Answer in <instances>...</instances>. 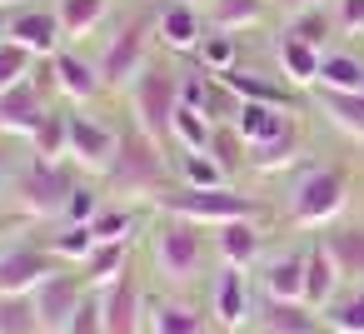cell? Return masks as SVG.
<instances>
[{"label": "cell", "instance_id": "6da1fadb", "mask_svg": "<svg viewBox=\"0 0 364 334\" xmlns=\"http://www.w3.org/2000/svg\"><path fill=\"white\" fill-rule=\"evenodd\" d=\"M105 200H145L160 205L175 190V150L160 145L150 130H140L130 115H120V145H115V165L105 170Z\"/></svg>", "mask_w": 364, "mask_h": 334}, {"label": "cell", "instance_id": "7a4b0ae2", "mask_svg": "<svg viewBox=\"0 0 364 334\" xmlns=\"http://www.w3.org/2000/svg\"><path fill=\"white\" fill-rule=\"evenodd\" d=\"M145 254H150V269L165 289H190V284L205 279V264H210L215 244H210L205 225L155 210V220L145 230Z\"/></svg>", "mask_w": 364, "mask_h": 334}, {"label": "cell", "instance_id": "3957f363", "mask_svg": "<svg viewBox=\"0 0 364 334\" xmlns=\"http://www.w3.org/2000/svg\"><path fill=\"white\" fill-rule=\"evenodd\" d=\"M85 175L70 160H41V155L26 150L21 165H16V175H11V185L0 190V200H6V210H16L31 230L36 225H60L65 200H70V190Z\"/></svg>", "mask_w": 364, "mask_h": 334}, {"label": "cell", "instance_id": "277c9868", "mask_svg": "<svg viewBox=\"0 0 364 334\" xmlns=\"http://www.w3.org/2000/svg\"><path fill=\"white\" fill-rule=\"evenodd\" d=\"M155 45H160V36H155V16H150V11L125 16V21L105 36V45H100V55H95L105 90L125 95V90H130V80L155 60Z\"/></svg>", "mask_w": 364, "mask_h": 334}, {"label": "cell", "instance_id": "5b68a950", "mask_svg": "<svg viewBox=\"0 0 364 334\" xmlns=\"http://www.w3.org/2000/svg\"><path fill=\"white\" fill-rule=\"evenodd\" d=\"M180 80H185V70H175L170 60H150L135 80H130V90H125V115L140 125V130H150L160 145H170V120H175V110H180Z\"/></svg>", "mask_w": 364, "mask_h": 334}, {"label": "cell", "instance_id": "8992f818", "mask_svg": "<svg viewBox=\"0 0 364 334\" xmlns=\"http://www.w3.org/2000/svg\"><path fill=\"white\" fill-rule=\"evenodd\" d=\"M155 210H165V215H180V220H195V225H205V230H215V225H230V220H259L264 215V205L255 200V195H245V190H235V185H210V190H190V185H175Z\"/></svg>", "mask_w": 364, "mask_h": 334}, {"label": "cell", "instance_id": "52a82bcc", "mask_svg": "<svg viewBox=\"0 0 364 334\" xmlns=\"http://www.w3.org/2000/svg\"><path fill=\"white\" fill-rule=\"evenodd\" d=\"M349 205V175L339 165H314L289 190V220L299 230H329Z\"/></svg>", "mask_w": 364, "mask_h": 334}, {"label": "cell", "instance_id": "ba28073f", "mask_svg": "<svg viewBox=\"0 0 364 334\" xmlns=\"http://www.w3.org/2000/svg\"><path fill=\"white\" fill-rule=\"evenodd\" d=\"M115 145H120V120H100L90 115V105H70V140H65V160L85 175V180H105V170L115 165Z\"/></svg>", "mask_w": 364, "mask_h": 334}, {"label": "cell", "instance_id": "9c48e42d", "mask_svg": "<svg viewBox=\"0 0 364 334\" xmlns=\"http://www.w3.org/2000/svg\"><path fill=\"white\" fill-rule=\"evenodd\" d=\"M55 269H60V259L46 249V239L16 235L0 244V294H36Z\"/></svg>", "mask_w": 364, "mask_h": 334}, {"label": "cell", "instance_id": "30bf717a", "mask_svg": "<svg viewBox=\"0 0 364 334\" xmlns=\"http://www.w3.org/2000/svg\"><path fill=\"white\" fill-rule=\"evenodd\" d=\"M255 309H259V299H255L250 269H240V264H220V269L210 274V319H215V329L240 334V329L255 324Z\"/></svg>", "mask_w": 364, "mask_h": 334}, {"label": "cell", "instance_id": "8fae6325", "mask_svg": "<svg viewBox=\"0 0 364 334\" xmlns=\"http://www.w3.org/2000/svg\"><path fill=\"white\" fill-rule=\"evenodd\" d=\"M46 70H50V90H55V100H65V105H95L100 95H110L105 80H100L95 55H85L80 45H60V50L46 60Z\"/></svg>", "mask_w": 364, "mask_h": 334}, {"label": "cell", "instance_id": "7c38bea8", "mask_svg": "<svg viewBox=\"0 0 364 334\" xmlns=\"http://www.w3.org/2000/svg\"><path fill=\"white\" fill-rule=\"evenodd\" d=\"M90 294V279L75 269V264H60L41 289H36V314H41V334H65L75 309L85 304Z\"/></svg>", "mask_w": 364, "mask_h": 334}, {"label": "cell", "instance_id": "4fadbf2b", "mask_svg": "<svg viewBox=\"0 0 364 334\" xmlns=\"http://www.w3.org/2000/svg\"><path fill=\"white\" fill-rule=\"evenodd\" d=\"M50 105H60V100H55L36 75L21 80V85H11V90H0V135L16 140V145H26V140L41 130V120L50 115Z\"/></svg>", "mask_w": 364, "mask_h": 334}, {"label": "cell", "instance_id": "5bb4252c", "mask_svg": "<svg viewBox=\"0 0 364 334\" xmlns=\"http://www.w3.org/2000/svg\"><path fill=\"white\" fill-rule=\"evenodd\" d=\"M145 279L140 269L130 264L125 274H115L105 289H100V304H105V334H145Z\"/></svg>", "mask_w": 364, "mask_h": 334}, {"label": "cell", "instance_id": "9a60e30c", "mask_svg": "<svg viewBox=\"0 0 364 334\" xmlns=\"http://www.w3.org/2000/svg\"><path fill=\"white\" fill-rule=\"evenodd\" d=\"M210 314L195 304V299H185V289H150V299H145V334H210Z\"/></svg>", "mask_w": 364, "mask_h": 334}, {"label": "cell", "instance_id": "2e32d148", "mask_svg": "<svg viewBox=\"0 0 364 334\" xmlns=\"http://www.w3.org/2000/svg\"><path fill=\"white\" fill-rule=\"evenodd\" d=\"M11 41L26 45L36 60H50L60 45H65V26L55 16V0L50 6H36V0H26V6L11 11Z\"/></svg>", "mask_w": 364, "mask_h": 334}, {"label": "cell", "instance_id": "e0dca14e", "mask_svg": "<svg viewBox=\"0 0 364 334\" xmlns=\"http://www.w3.org/2000/svg\"><path fill=\"white\" fill-rule=\"evenodd\" d=\"M205 31L210 26H205V11L195 0H165L155 11V36H160V50H170V55H195Z\"/></svg>", "mask_w": 364, "mask_h": 334}, {"label": "cell", "instance_id": "ac0fdd59", "mask_svg": "<svg viewBox=\"0 0 364 334\" xmlns=\"http://www.w3.org/2000/svg\"><path fill=\"white\" fill-rule=\"evenodd\" d=\"M255 334H329L324 309L304 304V299H264L255 309Z\"/></svg>", "mask_w": 364, "mask_h": 334}, {"label": "cell", "instance_id": "d6986e66", "mask_svg": "<svg viewBox=\"0 0 364 334\" xmlns=\"http://www.w3.org/2000/svg\"><path fill=\"white\" fill-rule=\"evenodd\" d=\"M200 11H205V26H210V31L245 36V31H255V26H264V21H269L274 0H205Z\"/></svg>", "mask_w": 364, "mask_h": 334}, {"label": "cell", "instance_id": "ffe728a7", "mask_svg": "<svg viewBox=\"0 0 364 334\" xmlns=\"http://www.w3.org/2000/svg\"><path fill=\"white\" fill-rule=\"evenodd\" d=\"M210 244H215V259L220 264H240V269H250L255 259H259V225L255 220H230V225H215L210 230Z\"/></svg>", "mask_w": 364, "mask_h": 334}, {"label": "cell", "instance_id": "44dd1931", "mask_svg": "<svg viewBox=\"0 0 364 334\" xmlns=\"http://www.w3.org/2000/svg\"><path fill=\"white\" fill-rule=\"evenodd\" d=\"M319 60H324V50L304 45V41H294V36H279V45H274L279 80L294 85V90H314V80H319Z\"/></svg>", "mask_w": 364, "mask_h": 334}, {"label": "cell", "instance_id": "7402d4cb", "mask_svg": "<svg viewBox=\"0 0 364 334\" xmlns=\"http://www.w3.org/2000/svg\"><path fill=\"white\" fill-rule=\"evenodd\" d=\"M339 284H344V274H339V264L329 259V249H324V239H314L309 249H304V304H314V309H324L334 294H339Z\"/></svg>", "mask_w": 364, "mask_h": 334}, {"label": "cell", "instance_id": "603a6c76", "mask_svg": "<svg viewBox=\"0 0 364 334\" xmlns=\"http://www.w3.org/2000/svg\"><path fill=\"white\" fill-rule=\"evenodd\" d=\"M115 11V0H55V16L65 26V45H80L90 41Z\"/></svg>", "mask_w": 364, "mask_h": 334}, {"label": "cell", "instance_id": "cb8c5ba5", "mask_svg": "<svg viewBox=\"0 0 364 334\" xmlns=\"http://www.w3.org/2000/svg\"><path fill=\"white\" fill-rule=\"evenodd\" d=\"M259 294L264 299H304V249L274 254L259 274Z\"/></svg>", "mask_w": 364, "mask_h": 334}, {"label": "cell", "instance_id": "d4e9b609", "mask_svg": "<svg viewBox=\"0 0 364 334\" xmlns=\"http://www.w3.org/2000/svg\"><path fill=\"white\" fill-rule=\"evenodd\" d=\"M135 264V239H100L90 249V259L80 264V274L90 279V289H105L115 274H125Z\"/></svg>", "mask_w": 364, "mask_h": 334}, {"label": "cell", "instance_id": "484cf974", "mask_svg": "<svg viewBox=\"0 0 364 334\" xmlns=\"http://www.w3.org/2000/svg\"><path fill=\"white\" fill-rule=\"evenodd\" d=\"M240 100H259V105H284V110H294V85H284V80H269V75H255V70H245V65H235V70H225L220 75Z\"/></svg>", "mask_w": 364, "mask_h": 334}, {"label": "cell", "instance_id": "4316f807", "mask_svg": "<svg viewBox=\"0 0 364 334\" xmlns=\"http://www.w3.org/2000/svg\"><path fill=\"white\" fill-rule=\"evenodd\" d=\"M294 160H299V125H294V120H289L279 135L250 145V170H255V175H279V170H289Z\"/></svg>", "mask_w": 364, "mask_h": 334}, {"label": "cell", "instance_id": "83f0119b", "mask_svg": "<svg viewBox=\"0 0 364 334\" xmlns=\"http://www.w3.org/2000/svg\"><path fill=\"white\" fill-rule=\"evenodd\" d=\"M314 100H319V110H324V120L334 130H344L349 140L364 145V90L359 95H349V90H314Z\"/></svg>", "mask_w": 364, "mask_h": 334}, {"label": "cell", "instance_id": "f1b7e54d", "mask_svg": "<svg viewBox=\"0 0 364 334\" xmlns=\"http://www.w3.org/2000/svg\"><path fill=\"white\" fill-rule=\"evenodd\" d=\"M289 120H294V110H284V105H259V100H245V105H240V115H235V130L245 135V145H259V140L279 135Z\"/></svg>", "mask_w": 364, "mask_h": 334}, {"label": "cell", "instance_id": "f546056e", "mask_svg": "<svg viewBox=\"0 0 364 334\" xmlns=\"http://www.w3.org/2000/svg\"><path fill=\"white\" fill-rule=\"evenodd\" d=\"M319 239L344 279H364V225H339V230H324Z\"/></svg>", "mask_w": 364, "mask_h": 334}, {"label": "cell", "instance_id": "4dcf8cb0", "mask_svg": "<svg viewBox=\"0 0 364 334\" xmlns=\"http://www.w3.org/2000/svg\"><path fill=\"white\" fill-rule=\"evenodd\" d=\"M175 185L210 190V185H230V175L210 150H175Z\"/></svg>", "mask_w": 364, "mask_h": 334}, {"label": "cell", "instance_id": "1f68e13d", "mask_svg": "<svg viewBox=\"0 0 364 334\" xmlns=\"http://www.w3.org/2000/svg\"><path fill=\"white\" fill-rule=\"evenodd\" d=\"M41 239H46V249H50L60 264H75V269H80V264L90 259V249L100 244V239L90 235V225H50Z\"/></svg>", "mask_w": 364, "mask_h": 334}, {"label": "cell", "instance_id": "d6a6232c", "mask_svg": "<svg viewBox=\"0 0 364 334\" xmlns=\"http://www.w3.org/2000/svg\"><path fill=\"white\" fill-rule=\"evenodd\" d=\"M314 90H349V95H359L364 90V60L349 55V50H324Z\"/></svg>", "mask_w": 364, "mask_h": 334}, {"label": "cell", "instance_id": "836d02e7", "mask_svg": "<svg viewBox=\"0 0 364 334\" xmlns=\"http://www.w3.org/2000/svg\"><path fill=\"white\" fill-rule=\"evenodd\" d=\"M65 140H70V105L60 100V105H50V115L41 120V130L26 140V150L41 155V160H65Z\"/></svg>", "mask_w": 364, "mask_h": 334}, {"label": "cell", "instance_id": "e575fe53", "mask_svg": "<svg viewBox=\"0 0 364 334\" xmlns=\"http://www.w3.org/2000/svg\"><path fill=\"white\" fill-rule=\"evenodd\" d=\"M334 31H339V21H334V6H314V11H299V16H289V26H284V36H294V41L314 45V50H329Z\"/></svg>", "mask_w": 364, "mask_h": 334}, {"label": "cell", "instance_id": "d590c367", "mask_svg": "<svg viewBox=\"0 0 364 334\" xmlns=\"http://www.w3.org/2000/svg\"><path fill=\"white\" fill-rule=\"evenodd\" d=\"M210 135H215V120L195 105H180L175 120H170V150H210Z\"/></svg>", "mask_w": 364, "mask_h": 334}, {"label": "cell", "instance_id": "8d00e7d4", "mask_svg": "<svg viewBox=\"0 0 364 334\" xmlns=\"http://www.w3.org/2000/svg\"><path fill=\"white\" fill-rule=\"evenodd\" d=\"M195 65L205 75H225L240 65V36H225V31H205L200 50H195Z\"/></svg>", "mask_w": 364, "mask_h": 334}, {"label": "cell", "instance_id": "74e56055", "mask_svg": "<svg viewBox=\"0 0 364 334\" xmlns=\"http://www.w3.org/2000/svg\"><path fill=\"white\" fill-rule=\"evenodd\" d=\"M135 225H140L135 205L105 200V205L95 210V220H90V235H95V239H135Z\"/></svg>", "mask_w": 364, "mask_h": 334}, {"label": "cell", "instance_id": "f35d334b", "mask_svg": "<svg viewBox=\"0 0 364 334\" xmlns=\"http://www.w3.org/2000/svg\"><path fill=\"white\" fill-rule=\"evenodd\" d=\"M0 334H41L36 294H0Z\"/></svg>", "mask_w": 364, "mask_h": 334}, {"label": "cell", "instance_id": "ab89813d", "mask_svg": "<svg viewBox=\"0 0 364 334\" xmlns=\"http://www.w3.org/2000/svg\"><path fill=\"white\" fill-rule=\"evenodd\" d=\"M324 324L334 334H364V289H349V294H334L324 304Z\"/></svg>", "mask_w": 364, "mask_h": 334}, {"label": "cell", "instance_id": "60d3db41", "mask_svg": "<svg viewBox=\"0 0 364 334\" xmlns=\"http://www.w3.org/2000/svg\"><path fill=\"white\" fill-rule=\"evenodd\" d=\"M210 155L225 165L230 180H235L240 165H250V145H245V135H240L235 125H215V135H210Z\"/></svg>", "mask_w": 364, "mask_h": 334}, {"label": "cell", "instance_id": "b9f144b4", "mask_svg": "<svg viewBox=\"0 0 364 334\" xmlns=\"http://www.w3.org/2000/svg\"><path fill=\"white\" fill-rule=\"evenodd\" d=\"M36 65H41V60H36L26 45H16L11 36L0 41V90H11V85L31 80V75H36Z\"/></svg>", "mask_w": 364, "mask_h": 334}, {"label": "cell", "instance_id": "7bdbcfd3", "mask_svg": "<svg viewBox=\"0 0 364 334\" xmlns=\"http://www.w3.org/2000/svg\"><path fill=\"white\" fill-rule=\"evenodd\" d=\"M100 205H105V190H95L90 180H80V185L70 190V200H65V215H60V225H90Z\"/></svg>", "mask_w": 364, "mask_h": 334}, {"label": "cell", "instance_id": "ee69618b", "mask_svg": "<svg viewBox=\"0 0 364 334\" xmlns=\"http://www.w3.org/2000/svg\"><path fill=\"white\" fill-rule=\"evenodd\" d=\"M65 334H105V304H100V289L85 294V304L75 309V319H70Z\"/></svg>", "mask_w": 364, "mask_h": 334}, {"label": "cell", "instance_id": "f6af8a7d", "mask_svg": "<svg viewBox=\"0 0 364 334\" xmlns=\"http://www.w3.org/2000/svg\"><path fill=\"white\" fill-rule=\"evenodd\" d=\"M334 21H339V31L359 36L364 31V0H334Z\"/></svg>", "mask_w": 364, "mask_h": 334}, {"label": "cell", "instance_id": "bcb514c9", "mask_svg": "<svg viewBox=\"0 0 364 334\" xmlns=\"http://www.w3.org/2000/svg\"><path fill=\"white\" fill-rule=\"evenodd\" d=\"M21 155H26V150H16V140L0 135V190L11 185V175H16V165H21Z\"/></svg>", "mask_w": 364, "mask_h": 334}, {"label": "cell", "instance_id": "7dc6e473", "mask_svg": "<svg viewBox=\"0 0 364 334\" xmlns=\"http://www.w3.org/2000/svg\"><path fill=\"white\" fill-rule=\"evenodd\" d=\"M21 230H31V225H26L16 210H6V205H0V244H6V239H16Z\"/></svg>", "mask_w": 364, "mask_h": 334}, {"label": "cell", "instance_id": "c3c4849f", "mask_svg": "<svg viewBox=\"0 0 364 334\" xmlns=\"http://www.w3.org/2000/svg\"><path fill=\"white\" fill-rule=\"evenodd\" d=\"M314 6H329V0H274V11H284V16H299V11H314Z\"/></svg>", "mask_w": 364, "mask_h": 334}, {"label": "cell", "instance_id": "681fc988", "mask_svg": "<svg viewBox=\"0 0 364 334\" xmlns=\"http://www.w3.org/2000/svg\"><path fill=\"white\" fill-rule=\"evenodd\" d=\"M11 36V6H0V41Z\"/></svg>", "mask_w": 364, "mask_h": 334}, {"label": "cell", "instance_id": "f907efd6", "mask_svg": "<svg viewBox=\"0 0 364 334\" xmlns=\"http://www.w3.org/2000/svg\"><path fill=\"white\" fill-rule=\"evenodd\" d=\"M0 6H11V11H16V6H26V0H0Z\"/></svg>", "mask_w": 364, "mask_h": 334}, {"label": "cell", "instance_id": "816d5d0a", "mask_svg": "<svg viewBox=\"0 0 364 334\" xmlns=\"http://www.w3.org/2000/svg\"><path fill=\"white\" fill-rule=\"evenodd\" d=\"M195 6H205V0H195Z\"/></svg>", "mask_w": 364, "mask_h": 334}, {"label": "cell", "instance_id": "f5cc1de1", "mask_svg": "<svg viewBox=\"0 0 364 334\" xmlns=\"http://www.w3.org/2000/svg\"><path fill=\"white\" fill-rule=\"evenodd\" d=\"M329 334H334V329H329Z\"/></svg>", "mask_w": 364, "mask_h": 334}]
</instances>
